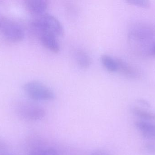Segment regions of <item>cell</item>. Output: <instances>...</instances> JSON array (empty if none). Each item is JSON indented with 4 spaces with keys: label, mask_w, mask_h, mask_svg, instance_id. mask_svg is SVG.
<instances>
[{
    "label": "cell",
    "mask_w": 155,
    "mask_h": 155,
    "mask_svg": "<svg viewBox=\"0 0 155 155\" xmlns=\"http://www.w3.org/2000/svg\"><path fill=\"white\" fill-rule=\"evenodd\" d=\"M90 155H111L109 153L104 150H99L95 151Z\"/></svg>",
    "instance_id": "obj_16"
},
{
    "label": "cell",
    "mask_w": 155,
    "mask_h": 155,
    "mask_svg": "<svg viewBox=\"0 0 155 155\" xmlns=\"http://www.w3.org/2000/svg\"><path fill=\"white\" fill-rule=\"evenodd\" d=\"M23 88L27 96L35 101H51L55 97L54 91L40 81H28Z\"/></svg>",
    "instance_id": "obj_2"
},
{
    "label": "cell",
    "mask_w": 155,
    "mask_h": 155,
    "mask_svg": "<svg viewBox=\"0 0 155 155\" xmlns=\"http://www.w3.org/2000/svg\"><path fill=\"white\" fill-rule=\"evenodd\" d=\"M127 2L136 6L144 8L149 7L150 5V2L149 1L144 0H129L127 1Z\"/></svg>",
    "instance_id": "obj_13"
},
{
    "label": "cell",
    "mask_w": 155,
    "mask_h": 155,
    "mask_svg": "<svg viewBox=\"0 0 155 155\" xmlns=\"http://www.w3.org/2000/svg\"><path fill=\"white\" fill-rule=\"evenodd\" d=\"M49 2L48 0H26L25 5L29 12L35 16L45 13L48 8Z\"/></svg>",
    "instance_id": "obj_8"
},
{
    "label": "cell",
    "mask_w": 155,
    "mask_h": 155,
    "mask_svg": "<svg viewBox=\"0 0 155 155\" xmlns=\"http://www.w3.org/2000/svg\"><path fill=\"white\" fill-rule=\"evenodd\" d=\"M0 30L6 39L13 42H21L25 37L24 30L22 27L8 18H0Z\"/></svg>",
    "instance_id": "obj_3"
},
{
    "label": "cell",
    "mask_w": 155,
    "mask_h": 155,
    "mask_svg": "<svg viewBox=\"0 0 155 155\" xmlns=\"http://www.w3.org/2000/svg\"><path fill=\"white\" fill-rule=\"evenodd\" d=\"M133 113L137 117L141 119L140 120L145 121H155V113L145 109L138 106H134L132 109Z\"/></svg>",
    "instance_id": "obj_9"
},
{
    "label": "cell",
    "mask_w": 155,
    "mask_h": 155,
    "mask_svg": "<svg viewBox=\"0 0 155 155\" xmlns=\"http://www.w3.org/2000/svg\"><path fill=\"white\" fill-rule=\"evenodd\" d=\"M31 25L35 34L47 31L59 36L64 33V29L60 21L54 15L48 13L35 16L31 21Z\"/></svg>",
    "instance_id": "obj_1"
},
{
    "label": "cell",
    "mask_w": 155,
    "mask_h": 155,
    "mask_svg": "<svg viewBox=\"0 0 155 155\" xmlns=\"http://www.w3.org/2000/svg\"><path fill=\"white\" fill-rule=\"evenodd\" d=\"M42 154L43 155H59L55 149L52 148L43 150Z\"/></svg>",
    "instance_id": "obj_15"
},
{
    "label": "cell",
    "mask_w": 155,
    "mask_h": 155,
    "mask_svg": "<svg viewBox=\"0 0 155 155\" xmlns=\"http://www.w3.org/2000/svg\"><path fill=\"white\" fill-rule=\"evenodd\" d=\"M36 35L43 45L48 50L55 53L60 51V45L56 35L47 31H42Z\"/></svg>",
    "instance_id": "obj_6"
},
{
    "label": "cell",
    "mask_w": 155,
    "mask_h": 155,
    "mask_svg": "<svg viewBox=\"0 0 155 155\" xmlns=\"http://www.w3.org/2000/svg\"><path fill=\"white\" fill-rule=\"evenodd\" d=\"M144 148L147 151L151 153L155 154V142H148L145 144Z\"/></svg>",
    "instance_id": "obj_14"
},
{
    "label": "cell",
    "mask_w": 155,
    "mask_h": 155,
    "mask_svg": "<svg viewBox=\"0 0 155 155\" xmlns=\"http://www.w3.org/2000/svg\"><path fill=\"white\" fill-rule=\"evenodd\" d=\"M101 61L104 67L110 72H117L118 70L116 58H113L108 55H103L101 57Z\"/></svg>",
    "instance_id": "obj_11"
},
{
    "label": "cell",
    "mask_w": 155,
    "mask_h": 155,
    "mask_svg": "<svg viewBox=\"0 0 155 155\" xmlns=\"http://www.w3.org/2000/svg\"><path fill=\"white\" fill-rule=\"evenodd\" d=\"M17 112L20 115L27 120L37 121L45 116V111L41 106L31 102H23L18 104Z\"/></svg>",
    "instance_id": "obj_5"
},
{
    "label": "cell",
    "mask_w": 155,
    "mask_h": 155,
    "mask_svg": "<svg viewBox=\"0 0 155 155\" xmlns=\"http://www.w3.org/2000/svg\"><path fill=\"white\" fill-rule=\"evenodd\" d=\"M75 57L78 65L82 68H88L91 65V57L84 50L82 49L77 50L75 52Z\"/></svg>",
    "instance_id": "obj_10"
},
{
    "label": "cell",
    "mask_w": 155,
    "mask_h": 155,
    "mask_svg": "<svg viewBox=\"0 0 155 155\" xmlns=\"http://www.w3.org/2000/svg\"><path fill=\"white\" fill-rule=\"evenodd\" d=\"M150 52H151V53L153 54V55L155 56V43L154 44V45H153V47H152L151 51H150Z\"/></svg>",
    "instance_id": "obj_19"
},
{
    "label": "cell",
    "mask_w": 155,
    "mask_h": 155,
    "mask_svg": "<svg viewBox=\"0 0 155 155\" xmlns=\"http://www.w3.org/2000/svg\"><path fill=\"white\" fill-rule=\"evenodd\" d=\"M138 103H139L141 105L143 106L144 107L146 108H150V105L147 101H146L145 100H140L138 101Z\"/></svg>",
    "instance_id": "obj_17"
},
{
    "label": "cell",
    "mask_w": 155,
    "mask_h": 155,
    "mask_svg": "<svg viewBox=\"0 0 155 155\" xmlns=\"http://www.w3.org/2000/svg\"><path fill=\"white\" fill-rule=\"evenodd\" d=\"M118 66L117 71L121 72L122 73L129 76H136L137 75L136 70L131 66L129 64L122 59L116 58Z\"/></svg>",
    "instance_id": "obj_12"
},
{
    "label": "cell",
    "mask_w": 155,
    "mask_h": 155,
    "mask_svg": "<svg viewBox=\"0 0 155 155\" xmlns=\"http://www.w3.org/2000/svg\"><path fill=\"white\" fill-rule=\"evenodd\" d=\"M135 126L143 136L146 139L155 140V124L148 121L138 120Z\"/></svg>",
    "instance_id": "obj_7"
},
{
    "label": "cell",
    "mask_w": 155,
    "mask_h": 155,
    "mask_svg": "<svg viewBox=\"0 0 155 155\" xmlns=\"http://www.w3.org/2000/svg\"><path fill=\"white\" fill-rule=\"evenodd\" d=\"M43 150H33L32 151L29 155H43Z\"/></svg>",
    "instance_id": "obj_18"
},
{
    "label": "cell",
    "mask_w": 155,
    "mask_h": 155,
    "mask_svg": "<svg viewBox=\"0 0 155 155\" xmlns=\"http://www.w3.org/2000/svg\"><path fill=\"white\" fill-rule=\"evenodd\" d=\"M155 31L153 27L146 25H138L132 29L130 32V40L134 44L142 47L150 42L155 37Z\"/></svg>",
    "instance_id": "obj_4"
}]
</instances>
